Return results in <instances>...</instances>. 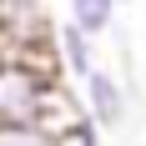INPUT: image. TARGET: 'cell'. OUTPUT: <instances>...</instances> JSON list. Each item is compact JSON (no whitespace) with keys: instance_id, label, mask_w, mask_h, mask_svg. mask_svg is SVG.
Segmentation results:
<instances>
[{"instance_id":"1","label":"cell","mask_w":146,"mask_h":146,"mask_svg":"<svg viewBox=\"0 0 146 146\" xmlns=\"http://www.w3.org/2000/svg\"><path fill=\"white\" fill-rule=\"evenodd\" d=\"M45 81H56V76L35 71V66H25V60H15V56L0 60V126L35 121V106H40Z\"/></svg>"},{"instance_id":"2","label":"cell","mask_w":146,"mask_h":146,"mask_svg":"<svg viewBox=\"0 0 146 146\" xmlns=\"http://www.w3.org/2000/svg\"><path fill=\"white\" fill-rule=\"evenodd\" d=\"M76 91H81V101H86V116L96 121L101 131H116V126H126V111H131V86H126L116 71L96 66V71H91Z\"/></svg>"},{"instance_id":"3","label":"cell","mask_w":146,"mask_h":146,"mask_svg":"<svg viewBox=\"0 0 146 146\" xmlns=\"http://www.w3.org/2000/svg\"><path fill=\"white\" fill-rule=\"evenodd\" d=\"M86 101H81V91L71 86V81H45L40 91V106H35V126L40 131H50L60 141V136H71L76 126H86Z\"/></svg>"},{"instance_id":"4","label":"cell","mask_w":146,"mask_h":146,"mask_svg":"<svg viewBox=\"0 0 146 146\" xmlns=\"http://www.w3.org/2000/svg\"><path fill=\"white\" fill-rule=\"evenodd\" d=\"M56 66L71 76V86H81V81L101 66V60H96V40H91L81 25H71V20L56 25Z\"/></svg>"},{"instance_id":"5","label":"cell","mask_w":146,"mask_h":146,"mask_svg":"<svg viewBox=\"0 0 146 146\" xmlns=\"http://www.w3.org/2000/svg\"><path fill=\"white\" fill-rule=\"evenodd\" d=\"M66 5H71V25H81L91 40L116 25V10H121V0H66Z\"/></svg>"},{"instance_id":"6","label":"cell","mask_w":146,"mask_h":146,"mask_svg":"<svg viewBox=\"0 0 146 146\" xmlns=\"http://www.w3.org/2000/svg\"><path fill=\"white\" fill-rule=\"evenodd\" d=\"M0 146H56V136L40 131L35 121H10V126H0Z\"/></svg>"},{"instance_id":"7","label":"cell","mask_w":146,"mask_h":146,"mask_svg":"<svg viewBox=\"0 0 146 146\" xmlns=\"http://www.w3.org/2000/svg\"><path fill=\"white\" fill-rule=\"evenodd\" d=\"M101 136H106L101 126H96V121H86V126H76L71 136H60L56 146H101Z\"/></svg>"}]
</instances>
